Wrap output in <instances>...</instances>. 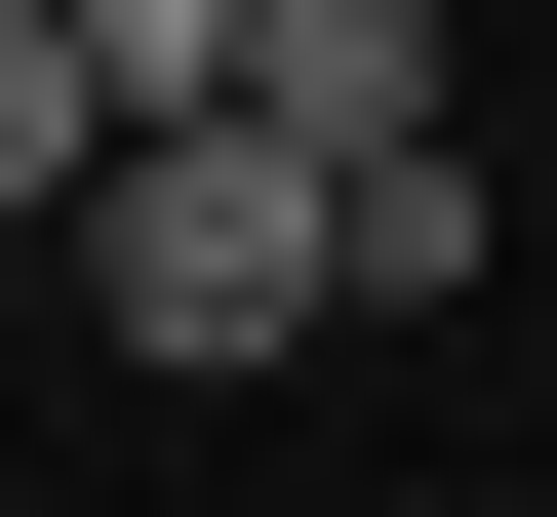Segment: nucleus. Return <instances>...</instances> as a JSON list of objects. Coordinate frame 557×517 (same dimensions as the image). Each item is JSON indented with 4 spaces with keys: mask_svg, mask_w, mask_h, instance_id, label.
Masks as SVG:
<instances>
[{
    "mask_svg": "<svg viewBox=\"0 0 557 517\" xmlns=\"http://www.w3.org/2000/svg\"><path fill=\"white\" fill-rule=\"evenodd\" d=\"M81 279H120V358H278V319H359V199L278 160V120H160L81 199Z\"/></svg>",
    "mask_w": 557,
    "mask_h": 517,
    "instance_id": "1",
    "label": "nucleus"
},
{
    "mask_svg": "<svg viewBox=\"0 0 557 517\" xmlns=\"http://www.w3.org/2000/svg\"><path fill=\"white\" fill-rule=\"evenodd\" d=\"M239 120L319 199H359V160H478V120H438V0H239Z\"/></svg>",
    "mask_w": 557,
    "mask_h": 517,
    "instance_id": "2",
    "label": "nucleus"
},
{
    "mask_svg": "<svg viewBox=\"0 0 557 517\" xmlns=\"http://www.w3.org/2000/svg\"><path fill=\"white\" fill-rule=\"evenodd\" d=\"M0 199H120V81H81V0H0Z\"/></svg>",
    "mask_w": 557,
    "mask_h": 517,
    "instance_id": "3",
    "label": "nucleus"
}]
</instances>
